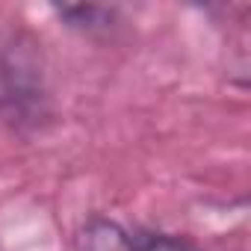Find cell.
Returning <instances> with one entry per match:
<instances>
[{
    "instance_id": "6da1fadb",
    "label": "cell",
    "mask_w": 251,
    "mask_h": 251,
    "mask_svg": "<svg viewBox=\"0 0 251 251\" xmlns=\"http://www.w3.org/2000/svg\"><path fill=\"white\" fill-rule=\"evenodd\" d=\"M77 251H133V239L106 219H92L77 236Z\"/></svg>"
},
{
    "instance_id": "7a4b0ae2",
    "label": "cell",
    "mask_w": 251,
    "mask_h": 251,
    "mask_svg": "<svg viewBox=\"0 0 251 251\" xmlns=\"http://www.w3.org/2000/svg\"><path fill=\"white\" fill-rule=\"evenodd\" d=\"M133 251H192V248L175 236H145L133 239Z\"/></svg>"
}]
</instances>
